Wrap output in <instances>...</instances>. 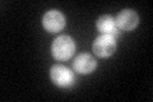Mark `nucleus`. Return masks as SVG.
I'll use <instances>...</instances> for the list:
<instances>
[{
	"label": "nucleus",
	"instance_id": "1",
	"mask_svg": "<svg viewBox=\"0 0 153 102\" xmlns=\"http://www.w3.org/2000/svg\"><path fill=\"white\" fill-rule=\"evenodd\" d=\"M75 51V42L73 41V38L61 35L59 37H56L51 46V52L52 56L57 60H68L71 57V55Z\"/></svg>",
	"mask_w": 153,
	"mask_h": 102
},
{
	"label": "nucleus",
	"instance_id": "2",
	"mask_svg": "<svg viewBox=\"0 0 153 102\" xmlns=\"http://www.w3.org/2000/svg\"><path fill=\"white\" fill-rule=\"evenodd\" d=\"M93 52L100 57L111 56L116 50V37L111 35H101L93 42Z\"/></svg>",
	"mask_w": 153,
	"mask_h": 102
},
{
	"label": "nucleus",
	"instance_id": "3",
	"mask_svg": "<svg viewBox=\"0 0 153 102\" xmlns=\"http://www.w3.org/2000/svg\"><path fill=\"white\" fill-rule=\"evenodd\" d=\"M51 80L59 87H69L74 83V75L69 68L64 65H54L50 70Z\"/></svg>",
	"mask_w": 153,
	"mask_h": 102
},
{
	"label": "nucleus",
	"instance_id": "4",
	"mask_svg": "<svg viewBox=\"0 0 153 102\" xmlns=\"http://www.w3.org/2000/svg\"><path fill=\"white\" fill-rule=\"evenodd\" d=\"M42 24L46 31L59 32L65 26V17L59 10H49L42 18Z\"/></svg>",
	"mask_w": 153,
	"mask_h": 102
},
{
	"label": "nucleus",
	"instance_id": "5",
	"mask_svg": "<svg viewBox=\"0 0 153 102\" xmlns=\"http://www.w3.org/2000/svg\"><path fill=\"white\" fill-rule=\"evenodd\" d=\"M115 22H116L117 27L120 28V30L131 31L138 26V23H139V16H138L133 9H124V10H121L117 14Z\"/></svg>",
	"mask_w": 153,
	"mask_h": 102
},
{
	"label": "nucleus",
	"instance_id": "6",
	"mask_svg": "<svg viewBox=\"0 0 153 102\" xmlns=\"http://www.w3.org/2000/svg\"><path fill=\"white\" fill-rule=\"evenodd\" d=\"M96 66L97 63L89 54H79L73 61V69L79 74H89L96 69Z\"/></svg>",
	"mask_w": 153,
	"mask_h": 102
},
{
	"label": "nucleus",
	"instance_id": "7",
	"mask_svg": "<svg viewBox=\"0 0 153 102\" xmlns=\"http://www.w3.org/2000/svg\"><path fill=\"white\" fill-rule=\"evenodd\" d=\"M97 28L102 35H111L114 37L117 36V24L111 16H102L97 19Z\"/></svg>",
	"mask_w": 153,
	"mask_h": 102
}]
</instances>
